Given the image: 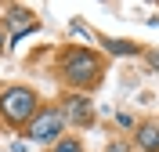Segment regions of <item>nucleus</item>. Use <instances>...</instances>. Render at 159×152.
<instances>
[{
	"label": "nucleus",
	"instance_id": "nucleus-3",
	"mask_svg": "<svg viewBox=\"0 0 159 152\" xmlns=\"http://www.w3.org/2000/svg\"><path fill=\"white\" fill-rule=\"evenodd\" d=\"M61 127H65V116H61V109H43L40 116H33L29 123V141H54L61 134Z\"/></svg>",
	"mask_w": 159,
	"mask_h": 152
},
{
	"label": "nucleus",
	"instance_id": "nucleus-10",
	"mask_svg": "<svg viewBox=\"0 0 159 152\" xmlns=\"http://www.w3.org/2000/svg\"><path fill=\"white\" fill-rule=\"evenodd\" d=\"M0 47H4V33H0Z\"/></svg>",
	"mask_w": 159,
	"mask_h": 152
},
{
	"label": "nucleus",
	"instance_id": "nucleus-8",
	"mask_svg": "<svg viewBox=\"0 0 159 152\" xmlns=\"http://www.w3.org/2000/svg\"><path fill=\"white\" fill-rule=\"evenodd\" d=\"M148 65H152V69L159 72V51H148Z\"/></svg>",
	"mask_w": 159,
	"mask_h": 152
},
{
	"label": "nucleus",
	"instance_id": "nucleus-2",
	"mask_svg": "<svg viewBox=\"0 0 159 152\" xmlns=\"http://www.w3.org/2000/svg\"><path fill=\"white\" fill-rule=\"evenodd\" d=\"M0 112L11 123H25L36 112V94L29 87H7V91L0 94Z\"/></svg>",
	"mask_w": 159,
	"mask_h": 152
},
{
	"label": "nucleus",
	"instance_id": "nucleus-7",
	"mask_svg": "<svg viewBox=\"0 0 159 152\" xmlns=\"http://www.w3.org/2000/svg\"><path fill=\"white\" fill-rule=\"evenodd\" d=\"M54 152H83V145H80L76 138H61V141L54 145Z\"/></svg>",
	"mask_w": 159,
	"mask_h": 152
},
{
	"label": "nucleus",
	"instance_id": "nucleus-9",
	"mask_svg": "<svg viewBox=\"0 0 159 152\" xmlns=\"http://www.w3.org/2000/svg\"><path fill=\"white\" fill-rule=\"evenodd\" d=\"M109 152H127V149H123V145H109Z\"/></svg>",
	"mask_w": 159,
	"mask_h": 152
},
{
	"label": "nucleus",
	"instance_id": "nucleus-6",
	"mask_svg": "<svg viewBox=\"0 0 159 152\" xmlns=\"http://www.w3.org/2000/svg\"><path fill=\"white\" fill-rule=\"evenodd\" d=\"M105 47H109L112 54H134V51H138L130 40H105Z\"/></svg>",
	"mask_w": 159,
	"mask_h": 152
},
{
	"label": "nucleus",
	"instance_id": "nucleus-5",
	"mask_svg": "<svg viewBox=\"0 0 159 152\" xmlns=\"http://www.w3.org/2000/svg\"><path fill=\"white\" fill-rule=\"evenodd\" d=\"M138 145L145 152H159V127H141L138 131Z\"/></svg>",
	"mask_w": 159,
	"mask_h": 152
},
{
	"label": "nucleus",
	"instance_id": "nucleus-1",
	"mask_svg": "<svg viewBox=\"0 0 159 152\" xmlns=\"http://www.w3.org/2000/svg\"><path fill=\"white\" fill-rule=\"evenodd\" d=\"M101 58L90 54V51H69L61 58V76L72 83V87H94L101 80Z\"/></svg>",
	"mask_w": 159,
	"mask_h": 152
},
{
	"label": "nucleus",
	"instance_id": "nucleus-4",
	"mask_svg": "<svg viewBox=\"0 0 159 152\" xmlns=\"http://www.w3.org/2000/svg\"><path fill=\"white\" fill-rule=\"evenodd\" d=\"M65 120L80 123V127H87L90 123V101L83 98V94H72V98H65V112H61Z\"/></svg>",
	"mask_w": 159,
	"mask_h": 152
}]
</instances>
